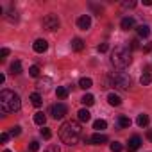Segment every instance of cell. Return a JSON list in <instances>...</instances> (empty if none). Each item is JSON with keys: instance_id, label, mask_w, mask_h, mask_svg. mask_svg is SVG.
I'll use <instances>...</instances> for the list:
<instances>
[{"instance_id": "d6986e66", "label": "cell", "mask_w": 152, "mask_h": 152, "mask_svg": "<svg viewBox=\"0 0 152 152\" xmlns=\"http://www.w3.org/2000/svg\"><path fill=\"white\" fill-rule=\"evenodd\" d=\"M45 122H47V116H45L41 111H38V113L34 115V124H38V125H45Z\"/></svg>"}, {"instance_id": "277c9868", "label": "cell", "mask_w": 152, "mask_h": 152, "mask_svg": "<svg viewBox=\"0 0 152 152\" xmlns=\"http://www.w3.org/2000/svg\"><path fill=\"white\" fill-rule=\"evenodd\" d=\"M111 83L116 90H129L131 88V77L125 72H115L111 75Z\"/></svg>"}, {"instance_id": "ba28073f", "label": "cell", "mask_w": 152, "mask_h": 152, "mask_svg": "<svg viewBox=\"0 0 152 152\" xmlns=\"http://www.w3.org/2000/svg\"><path fill=\"white\" fill-rule=\"evenodd\" d=\"M32 48H34V52H38V54H43V52H47V48H48V43H47L45 39H36V41H34V45H32Z\"/></svg>"}, {"instance_id": "8fae6325", "label": "cell", "mask_w": 152, "mask_h": 152, "mask_svg": "<svg viewBox=\"0 0 152 152\" xmlns=\"http://www.w3.org/2000/svg\"><path fill=\"white\" fill-rule=\"evenodd\" d=\"M120 27H122L124 31H129V29H132V27H134V18H131V16H125V18L120 22Z\"/></svg>"}, {"instance_id": "e0dca14e", "label": "cell", "mask_w": 152, "mask_h": 152, "mask_svg": "<svg viewBox=\"0 0 152 152\" xmlns=\"http://www.w3.org/2000/svg\"><path fill=\"white\" fill-rule=\"evenodd\" d=\"M77 116H79V122H90V118H91V113H90L88 109H81V111L77 113Z\"/></svg>"}, {"instance_id": "ab89813d", "label": "cell", "mask_w": 152, "mask_h": 152, "mask_svg": "<svg viewBox=\"0 0 152 152\" xmlns=\"http://www.w3.org/2000/svg\"><path fill=\"white\" fill-rule=\"evenodd\" d=\"M4 81H6V75H4V73H0V84H4Z\"/></svg>"}, {"instance_id": "9a60e30c", "label": "cell", "mask_w": 152, "mask_h": 152, "mask_svg": "<svg viewBox=\"0 0 152 152\" xmlns=\"http://www.w3.org/2000/svg\"><path fill=\"white\" fill-rule=\"evenodd\" d=\"M136 124H138V127H147V125H148V115H145V113L138 115Z\"/></svg>"}, {"instance_id": "8992f818", "label": "cell", "mask_w": 152, "mask_h": 152, "mask_svg": "<svg viewBox=\"0 0 152 152\" xmlns=\"http://www.w3.org/2000/svg\"><path fill=\"white\" fill-rule=\"evenodd\" d=\"M68 113V107L63 104V102H59V104H54L52 107H50V115H52V118L54 120H61V118H64V115Z\"/></svg>"}, {"instance_id": "d6a6232c", "label": "cell", "mask_w": 152, "mask_h": 152, "mask_svg": "<svg viewBox=\"0 0 152 152\" xmlns=\"http://www.w3.org/2000/svg\"><path fill=\"white\" fill-rule=\"evenodd\" d=\"M45 152H61V150H59L57 145H48V147L45 148Z\"/></svg>"}, {"instance_id": "7402d4cb", "label": "cell", "mask_w": 152, "mask_h": 152, "mask_svg": "<svg viewBox=\"0 0 152 152\" xmlns=\"http://www.w3.org/2000/svg\"><path fill=\"white\" fill-rule=\"evenodd\" d=\"M140 83H141L143 86H148V84L152 83V75H150L148 72H145V73L141 75V79H140Z\"/></svg>"}, {"instance_id": "d4e9b609", "label": "cell", "mask_w": 152, "mask_h": 152, "mask_svg": "<svg viewBox=\"0 0 152 152\" xmlns=\"http://www.w3.org/2000/svg\"><path fill=\"white\" fill-rule=\"evenodd\" d=\"M138 34H140L141 38H147V36L150 34V29H148V25H140V27H138Z\"/></svg>"}, {"instance_id": "836d02e7", "label": "cell", "mask_w": 152, "mask_h": 152, "mask_svg": "<svg viewBox=\"0 0 152 152\" xmlns=\"http://www.w3.org/2000/svg\"><path fill=\"white\" fill-rule=\"evenodd\" d=\"M107 48H109V45H107V43H102V45H99V48H97V50L104 54V52H107Z\"/></svg>"}, {"instance_id": "4316f807", "label": "cell", "mask_w": 152, "mask_h": 152, "mask_svg": "<svg viewBox=\"0 0 152 152\" xmlns=\"http://www.w3.org/2000/svg\"><path fill=\"white\" fill-rule=\"evenodd\" d=\"M20 132H22V127H20V125H15V127H11V129H9V134H11L13 138L20 136Z\"/></svg>"}, {"instance_id": "52a82bcc", "label": "cell", "mask_w": 152, "mask_h": 152, "mask_svg": "<svg viewBox=\"0 0 152 152\" xmlns=\"http://www.w3.org/2000/svg\"><path fill=\"white\" fill-rule=\"evenodd\" d=\"M77 27H79L81 31H88V29L91 27V18H90V15H83V16H79V20H77Z\"/></svg>"}, {"instance_id": "ac0fdd59", "label": "cell", "mask_w": 152, "mask_h": 152, "mask_svg": "<svg viewBox=\"0 0 152 152\" xmlns=\"http://www.w3.org/2000/svg\"><path fill=\"white\" fill-rule=\"evenodd\" d=\"M118 125L122 127V129H127V127H131V118L129 116H118Z\"/></svg>"}, {"instance_id": "60d3db41", "label": "cell", "mask_w": 152, "mask_h": 152, "mask_svg": "<svg viewBox=\"0 0 152 152\" xmlns=\"http://www.w3.org/2000/svg\"><path fill=\"white\" fill-rule=\"evenodd\" d=\"M143 4L145 6H152V0H143Z\"/></svg>"}, {"instance_id": "f546056e", "label": "cell", "mask_w": 152, "mask_h": 152, "mask_svg": "<svg viewBox=\"0 0 152 152\" xmlns=\"http://www.w3.org/2000/svg\"><path fill=\"white\" fill-rule=\"evenodd\" d=\"M122 148H124L122 143H118V141H113V143H111V150H113V152H122Z\"/></svg>"}, {"instance_id": "2e32d148", "label": "cell", "mask_w": 152, "mask_h": 152, "mask_svg": "<svg viewBox=\"0 0 152 152\" xmlns=\"http://www.w3.org/2000/svg\"><path fill=\"white\" fill-rule=\"evenodd\" d=\"M93 86V81L90 79V77H83L81 81H79V88H83V90H90Z\"/></svg>"}, {"instance_id": "44dd1931", "label": "cell", "mask_w": 152, "mask_h": 152, "mask_svg": "<svg viewBox=\"0 0 152 152\" xmlns=\"http://www.w3.org/2000/svg\"><path fill=\"white\" fill-rule=\"evenodd\" d=\"M81 102H83L84 106H93V104H95V97H93V95H90V93H86V95L81 99Z\"/></svg>"}, {"instance_id": "d590c367", "label": "cell", "mask_w": 152, "mask_h": 152, "mask_svg": "<svg viewBox=\"0 0 152 152\" xmlns=\"http://www.w3.org/2000/svg\"><path fill=\"white\" fill-rule=\"evenodd\" d=\"M122 6H124V7H134V6H136V2H134V0H132V2H124Z\"/></svg>"}, {"instance_id": "30bf717a", "label": "cell", "mask_w": 152, "mask_h": 152, "mask_svg": "<svg viewBox=\"0 0 152 152\" xmlns=\"http://www.w3.org/2000/svg\"><path fill=\"white\" fill-rule=\"evenodd\" d=\"M140 145H141V138H140V136H132V138L129 140V143H127V150H129V152H134V150L140 148Z\"/></svg>"}, {"instance_id": "e575fe53", "label": "cell", "mask_w": 152, "mask_h": 152, "mask_svg": "<svg viewBox=\"0 0 152 152\" xmlns=\"http://www.w3.org/2000/svg\"><path fill=\"white\" fill-rule=\"evenodd\" d=\"M9 136H11V134H7V132H2V134H0V141H2V143H7Z\"/></svg>"}, {"instance_id": "8d00e7d4", "label": "cell", "mask_w": 152, "mask_h": 152, "mask_svg": "<svg viewBox=\"0 0 152 152\" xmlns=\"http://www.w3.org/2000/svg\"><path fill=\"white\" fill-rule=\"evenodd\" d=\"M143 50H145V52H150V50H152V43H147V45L143 47Z\"/></svg>"}, {"instance_id": "484cf974", "label": "cell", "mask_w": 152, "mask_h": 152, "mask_svg": "<svg viewBox=\"0 0 152 152\" xmlns=\"http://www.w3.org/2000/svg\"><path fill=\"white\" fill-rule=\"evenodd\" d=\"M6 18H7L9 22H16V20H18V15H16V11H15V9H9V13L6 15Z\"/></svg>"}, {"instance_id": "603a6c76", "label": "cell", "mask_w": 152, "mask_h": 152, "mask_svg": "<svg viewBox=\"0 0 152 152\" xmlns=\"http://www.w3.org/2000/svg\"><path fill=\"white\" fill-rule=\"evenodd\" d=\"M56 95H57L59 99H66V97H68V88H64V86H57Z\"/></svg>"}, {"instance_id": "4dcf8cb0", "label": "cell", "mask_w": 152, "mask_h": 152, "mask_svg": "<svg viewBox=\"0 0 152 152\" xmlns=\"http://www.w3.org/2000/svg\"><path fill=\"white\" fill-rule=\"evenodd\" d=\"M29 148H31V152H38V150H39V143H38V141L34 140V141H31Z\"/></svg>"}, {"instance_id": "6da1fadb", "label": "cell", "mask_w": 152, "mask_h": 152, "mask_svg": "<svg viewBox=\"0 0 152 152\" xmlns=\"http://www.w3.org/2000/svg\"><path fill=\"white\" fill-rule=\"evenodd\" d=\"M81 136H83V129H81L79 122L68 120V122H64V124L61 125V129H59V138H61V141L66 143V145H70V147L77 143V141L81 140Z\"/></svg>"}, {"instance_id": "83f0119b", "label": "cell", "mask_w": 152, "mask_h": 152, "mask_svg": "<svg viewBox=\"0 0 152 152\" xmlns=\"http://www.w3.org/2000/svg\"><path fill=\"white\" fill-rule=\"evenodd\" d=\"M29 73H31V77H38V75H39V66L32 64V66L29 68Z\"/></svg>"}, {"instance_id": "7c38bea8", "label": "cell", "mask_w": 152, "mask_h": 152, "mask_svg": "<svg viewBox=\"0 0 152 152\" xmlns=\"http://www.w3.org/2000/svg\"><path fill=\"white\" fill-rule=\"evenodd\" d=\"M72 48H73L75 52H81V50L84 48V41H83L81 38H73V39H72Z\"/></svg>"}, {"instance_id": "ffe728a7", "label": "cell", "mask_w": 152, "mask_h": 152, "mask_svg": "<svg viewBox=\"0 0 152 152\" xmlns=\"http://www.w3.org/2000/svg\"><path fill=\"white\" fill-rule=\"evenodd\" d=\"M9 70H11V73H13V75L22 73V63H20V61H15V63L11 64V68H9Z\"/></svg>"}, {"instance_id": "b9f144b4", "label": "cell", "mask_w": 152, "mask_h": 152, "mask_svg": "<svg viewBox=\"0 0 152 152\" xmlns=\"http://www.w3.org/2000/svg\"><path fill=\"white\" fill-rule=\"evenodd\" d=\"M4 152H11V150H4Z\"/></svg>"}, {"instance_id": "f1b7e54d", "label": "cell", "mask_w": 152, "mask_h": 152, "mask_svg": "<svg viewBox=\"0 0 152 152\" xmlns=\"http://www.w3.org/2000/svg\"><path fill=\"white\" fill-rule=\"evenodd\" d=\"M41 136H43L45 140H50V138H52V131H50L48 127H43V129H41Z\"/></svg>"}, {"instance_id": "4fadbf2b", "label": "cell", "mask_w": 152, "mask_h": 152, "mask_svg": "<svg viewBox=\"0 0 152 152\" xmlns=\"http://www.w3.org/2000/svg\"><path fill=\"white\" fill-rule=\"evenodd\" d=\"M31 102H32V106L39 107V106L43 104V99H41V95H39L38 91H34V93H31Z\"/></svg>"}, {"instance_id": "3957f363", "label": "cell", "mask_w": 152, "mask_h": 152, "mask_svg": "<svg viewBox=\"0 0 152 152\" xmlns=\"http://www.w3.org/2000/svg\"><path fill=\"white\" fill-rule=\"evenodd\" d=\"M131 61H132V56H131V50H129L127 47H116V48L113 50V54H111V63H113V66H116V68H120V70L127 68V66L131 64Z\"/></svg>"}, {"instance_id": "5bb4252c", "label": "cell", "mask_w": 152, "mask_h": 152, "mask_svg": "<svg viewBox=\"0 0 152 152\" xmlns=\"http://www.w3.org/2000/svg\"><path fill=\"white\" fill-rule=\"evenodd\" d=\"M107 102H109L111 106H120V104H122V99H120V95H116V93H109V95H107Z\"/></svg>"}, {"instance_id": "cb8c5ba5", "label": "cell", "mask_w": 152, "mask_h": 152, "mask_svg": "<svg viewBox=\"0 0 152 152\" xmlns=\"http://www.w3.org/2000/svg\"><path fill=\"white\" fill-rule=\"evenodd\" d=\"M106 127H107V122H106V120H95V124H93V129H97L99 132L104 131Z\"/></svg>"}, {"instance_id": "f35d334b", "label": "cell", "mask_w": 152, "mask_h": 152, "mask_svg": "<svg viewBox=\"0 0 152 152\" xmlns=\"http://www.w3.org/2000/svg\"><path fill=\"white\" fill-rule=\"evenodd\" d=\"M147 138L152 141V129H148V131H147Z\"/></svg>"}, {"instance_id": "5b68a950", "label": "cell", "mask_w": 152, "mask_h": 152, "mask_svg": "<svg viewBox=\"0 0 152 152\" xmlns=\"http://www.w3.org/2000/svg\"><path fill=\"white\" fill-rule=\"evenodd\" d=\"M43 27L47 31H57L59 29V18H57V15H54V13L47 15L43 18Z\"/></svg>"}, {"instance_id": "9c48e42d", "label": "cell", "mask_w": 152, "mask_h": 152, "mask_svg": "<svg viewBox=\"0 0 152 152\" xmlns=\"http://www.w3.org/2000/svg\"><path fill=\"white\" fill-rule=\"evenodd\" d=\"M88 141H90L91 145H102V143L107 141V136H106V134H100V132H95Z\"/></svg>"}, {"instance_id": "74e56055", "label": "cell", "mask_w": 152, "mask_h": 152, "mask_svg": "<svg viewBox=\"0 0 152 152\" xmlns=\"http://www.w3.org/2000/svg\"><path fill=\"white\" fill-rule=\"evenodd\" d=\"M131 48H138V39H132L131 41Z\"/></svg>"}, {"instance_id": "1f68e13d", "label": "cell", "mask_w": 152, "mask_h": 152, "mask_svg": "<svg viewBox=\"0 0 152 152\" xmlns=\"http://www.w3.org/2000/svg\"><path fill=\"white\" fill-rule=\"evenodd\" d=\"M7 56H9V48H2V50H0V61H4Z\"/></svg>"}, {"instance_id": "7a4b0ae2", "label": "cell", "mask_w": 152, "mask_h": 152, "mask_svg": "<svg viewBox=\"0 0 152 152\" xmlns=\"http://www.w3.org/2000/svg\"><path fill=\"white\" fill-rule=\"evenodd\" d=\"M20 107H22V100H20L18 93H15L11 90H2L0 91V109H2V115L15 113Z\"/></svg>"}]
</instances>
